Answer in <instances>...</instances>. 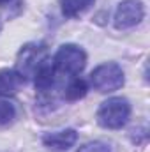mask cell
<instances>
[{
    "mask_svg": "<svg viewBox=\"0 0 150 152\" xmlns=\"http://www.w3.org/2000/svg\"><path fill=\"white\" fill-rule=\"evenodd\" d=\"M88 92V85L85 80L81 78H74L67 87H66V99L67 101H79L87 96Z\"/></svg>",
    "mask_w": 150,
    "mask_h": 152,
    "instance_id": "30bf717a",
    "label": "cell"
},
{
    "mask_svg": "<svg viewBox=\"0 0 150 152\" xmlns=\"http://www.w3.org/2000/svg\"><path fill=\"white\" fill-rule=\"evenodd\" d=\"M124 83L125 76L117 62H104L90 73V85L101 94L115 92L120 87H124Z\"/></svg>",
    "mask_w": 150,
    "mask_h": 152,
    "instance_id": "7a4b0ae2",
    "label": "cell"
},
{
    "mask_svg": "<svg viewBox=\"0 0 150 152\" xmlns=\"http://www.w3.org/2000/svg\"><path fill=\"white\" fill-rule=\"evenodd\" d=\"M78 152H110V147L101 143V142H94V143H87L83 145Z\"/></svg>",
    "mask_w": 150,
    "mask_h": 152,
    "instance_id": "7c38bea8",
    "label": "cell"
},
{
    "mask_svg": "<svg viewBox=\"0 0 150 152\" xmlns=\"http://www.w3.org/2000/svg\"><path fill=\"white\" fill-rule=\"evenodd\" d=\"M76 140H78V133H76L74 129H62V131L46 133L42 136V145L48 151L66 152L74 145Z\"/></svg>",
    "mask_w": 150,
    "mask_h": 152,
    "instance_id": "8992f818",
    "label": "cell"
},
{
    "mask_svg": "<svg viewBox=\"0 0 150 152\" xmlns=\"http://www.w3.org/2000/svg\"><path fill=\"white\" fill-rule=\"evenodd\" d=\"M34 83L39 92H48L55 85V67L50 60H44L41 64L36 75H34Z\"/></svg>",
    "mask_w": 150,
    "mask_h": 152,
    "instance_id": "ba28073f",
    "label": "cell"
},
{
    "mask_svg": "<svg viewBox=\"0 0 150 152\" xmlns=\"http://www.w3.org/2000/svg\"><path fill=\"white\" fill-rule=\"evenodd\" d=\"M87 66V53L78 44H62L53 57L55 71L76 76L79 75Z\"/></svg>",
    "mask_w": 150,
    "mask_h": 152,
    "instance_id": "277c9868",
    "label": "cell"
},
{
    "mask_svg": "<svg viewBox=\"0 0 150 152\" xmlns=\"http://www.w3.org/2000/svg\"><path fill=\"white\" fill-rule=\"evenodd\" d=\"M95 0H60V7H62V14L67 18H76L79 14H83Z\"/></svg>",
    "mask_w": 150,
    "mask_h": 152,
    "instance_id": "9c48e42d",
    "label": "cell"
},
{
    "mask_svg": "<svg viewBox=\"0 0 150 152\" xmlns=\"http://www.w3.org/2000/svg\"><path fill=\"white\" fill-rule=\"evenodd\" d=\"M145 18V4L141 0H122L113 14L117 30H129L140 25Z\"/></svg>",
    "mask_w": 150,
    "mask_h": 152,
    "instance_id": "5b68a950",
    "label": "cell"
},
{
    "mask_svg": "<svg viewBox=\"0 0 150 152\" xmlns=\"http://www.w3.org/2000/svg\"><path fill=\"white\" fill-rule=\"evenodd\" d=\"M0 32H2V20H0Z\"/></svg>",
    "mask_w": 150,
    "mask_h": 152,
    "instance_id": "5bb4252c",
    "label": "cell"
},
{
    "mask_svg": "<svg viewBox=\"0 0 150 152\" xmlns=\"http://www.w3.org/2000/svg\"><path fill=\"white\" fill-rule=\"evenodd\" d=\"M131 117V104L125 97H110L101 103L97 122L104 129H122Z\"/></svg>",
    "mask_w": 150,
    "mask_h": 152,
    "instance_id": "6da1fadb",
    "label": "cell"
},
{
    "mask_svg": "<svg viewBox=\"0 0 150 152\" xmlns=\"http://www.w3.org/2000/svg\"><path fill=\"white\" fill-rule=\"evenodd\" d=\"M25 83L23 76L14 69L0 71V96H14Z\"/></svg>",
    "mask_w": 150,
    "mask_h": 152,
    "instance_id": "52a82bcc",
    "label": "cell"
},
{
    "mask_svg": "<svg viewBox=\"0 0 150 152\" xmlns=\"http://www.w3.org/2000/svg\"><path fill=\"white\" fill-rule=\"evenodd\" d=\"M7 2H11V0H0V5H5Z\"/></svg>",
    "mask_w": 150,
    "mask_h": 152,
    "instance_id": "4fadbf2b",
    "label": "cell"
},
{
    "mask_svg": "<svg viewBox=\"0 0 150 152\" xmlns=\"http://www.w3.org/2000/svg\"><path fill=\"white\" fill-rule=\"evenodd\" d=\"M44 60H48L46 44H42V42H28V44L21 46V50L18 51L14 71H18L23 76V80L34 78L36 71L41 67V64Z\"/></svg>",
    "mask_w": 150,
    "mask_h": 152,
    "instance_id": "3957f363",
    "label": "cell"
},
{
    "mask_svg": "<svg viewBox=\"0 0 150 152\" xmlns=\"http://www.w3.org/2000/svg\"><path fill=\"white\" fill-rule=\"evenodd\" d=\"M16 118V108L9 101H0V126H7Z\"/></svg>",
    "mask_w": 150,
    "mask_h": 152,
    "instance_id": "8fae6325",
    "label": "cell"
}]
</instances>
